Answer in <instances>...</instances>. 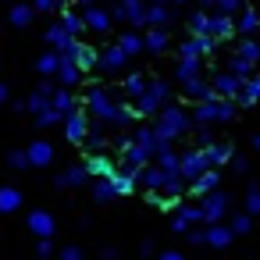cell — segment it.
<instances>
[{"mask_svg":"<svg viewBox=\"0 0 260 260\" xmlns=\"http://www.w3.org/2000/svg\"><path fill=\"white\" fill-rule=\"evenodd\" d=\"M82 104H86V111H89L96 121H104V125H118V128H132V125H136V107H132V104H121L107 86H89Z\"/></svg>","mask_w":260,"mask_h":260,"instance_id":"1","label":"cell"},{"mask_svg":"<svg viewBox=\"0 0 260 260\" xmlns=\"http://www.w3.org/2000/svg\"><path fill=\"white\" fill-rule=\"evenodd\" d=\"M153 128H157V139H160V150H168L178 136H185V132L192 128V114H189L182 104H164Z\"/></svg>","mask_w":260,"mask_h":260,"instance_id":"2","label":"cell"},{"mask_svg":"<svg viewBox=\"0 0 260 260\" xmlns=\"http://www.w3.org/2000/svg\"><path fill=\"white\" fill-rule=\"evenodd\" d=\"M203 171H210V160H207V150H185L182 153V168H178V175L185 178V185H192Z\"/></svg>","mask_w":260,"mask_h":260,"instance_id":"3","label":"cell"},{"mask_svg":"<svg viewBox=\"0 0 260 260\" xmlns=\"http://www.w3.org/2000/svg\"><path fill=\"white\" fill-rule=\"evenodd\" d=\"M200 210H203V224H207V228H210V224H221V217L228 214V196H224L221 189H214L210 196L200 200Z\"/></svg>","mask_w":260,"mask_h":260,"instance_id":"4","label":"cell"},{"mask_svg":"<svg viewBox=\"0 0 260 260\" xmlns=\"http://www.w3.org/2000/svg\"><path fill=\"white\" fill-rule=\"evenodd\" d=\"M242 86H246V79H239V75H232V72H217V75H214V93H217L221 100H235V104H239Z\"/></svg>","mask_w":260,"mask_h":260,"instance_id":"5","label":"cell"},{"mask_svg":"<svg viewBox=\"0 0 260 260\" xmlns=\"http://www.w3.org/2000/svg\"><path fill=\"white\" fill-rule=\"evenodd\" d=\"M192 224H203L200 203H178V207H175V217H171V228H175V232H189Z\"/></svg>","mask_w":260,"mask_h":260,"instance_id":"6","label":"cell"},{"mask_svg":"<svg viewBox=\"0 0 260 260\" xmlns=\"http://www.w3.org/2000/svg\"><path fill=\"white\" fill-rule=\"evenodd\" d=\"M43 40H47V47H54V50H57V54H64V57H72V50L79 47V40H72V36L64 32V25H61V22L47 25V36H43Z\"/></svg>","mask_w":260,"mask_h":260,"instance_id":"7","label":"cell"},{"mask_svg":"<svg viewBox=\"0 0 260 260\" xmlns=\"http://www.w3.org/2000/svg\"><path fill=\"white\" fill-rule=\"evenodd\" d=\"M214 121H224V118H221V96H217V100H203V104L192 107V125H196V128H210Z\"/></svg>","mask_w":260,"mask_h":260,"instance_id":"8","label":"cell"},{"mask_svg":"<svg viewBox=\"0 0 260 260\" xmlns=\"http://www.w3.org/2000/svg\"><path fill=\"white\" fill-rule=\"evenodd\" d=\"M64 136H68V143L82 146V143H86V136H89V118H86L82 111H72V114L64 118Z\"/></svg>","mask_w":260,"mask_h":260,"instance_id":"9","label":"cell"},{"mask_svg":"<svg viewBox=\"0 0 260 260\" xmlns=\"http://www.w3.org/2000/svg\"><path fill=\"white\" fill-rule=\"evenodd\" d=\"M150 160H153V157H150V153H146L143 146L128 143V150L121 153V171H128V175H136V178H139V171H143V168H146Z\"/></svg>","mask_w":260,"mask_h":260,"instance_id":"10","label":"cell"},{"mask_svg":"<svg viewBox=\"0 0 260 260\" xmlns=\"http://www.w3.org/2000/svg\"><path fill=\"white\" fill-rule=\"evenodd\" d=\"M125 64H128V54H125L118 43L100 50V61H96V68H100V72H121Z\"/></svg>","mask_w":260,"mask_h":260,"instance_id":"11","label":"cell"},{"mask_svg":"<svg viewBox=\"0 0 260 260\" xmlns=\"http://www.w3.org/2000/svg\"><path fill=\"white\" fill-rule=\"evenodd\" d=\"M210 40H228L235 36V18L232 15H221V11H210V29H207Z\"/></svg>","mask_w":260,"mask_h":260,"instance_id":"12","label":"cell"},{"mask_svg":"<svg viewBox=\"0 0 260 260\" xmlns=\"http://www.w3.org/2000/svg\"><path fill=\"white\" fill-rule=\"evenodd\" d=\"M132 143H136V146H143L150 157H157V153H160V139H157V128H153V125H136Z\"/></svg>","mask_w":260,"mask_h":260,"instance_id":"13","label":"cell"},{"mask_svg":"<svg viewBox=\"0 0 260 260\" xmlns=\"http://www.w3.org/2000/svg\"><path fill=\"white\" fill-rule=\"evenodd\" d=\"M136 182H139V189H146V192H153V196H157V192L164 189L168 175H164V171H160L157 164H146V168L139 171V178H136Z\"/></svg>","mask_w":260,"mask_h":260,"instance_id":"14","label":"cell"},{"mask_svg":"<svg viewBox=\"0 0 260 260\" xmlns=\"http://www.w3.org/2000/svg\"><path fill=\"white\" fill-rule=\"evenodd\" d=\"M82 18H86V29H93V32H111V25H114V18H111V11L107 8H89V11H82Z\"/></svg>","mask_w":260,"mask_h":260,"instance_id":"15","label":"cell"},{"mask_svg":"<svg viewBox=\"0 0 260 260\" xmlns=\"http://www.w3.org/2000/svg\"><path fill=\"white\" fill-rule=\"evenodd\" d=\"M182 93H185L189 100H196V104H203V100H217L214 82H207V79H192V82H185V86H182Z\"/></svg>","mask_w":260,"mask_h":260,"instance_id":"16","label":"cell"},{"mask_svg":"<svg viewBox=\"0 0 260 260\" xmlns=\"http://www.w3.org/2000/svg\"><path fill=\"white\" fill-rule=\"evenodd\" d=\"M25 153H29V164H32V168H50V164H54V146H50L47 139H36Z\"/></svg>","mask_w":260,"mask_h":260,"instance_id":"17","label":"cell"},{"mask_svg":"<svg viewBox=\"0 0 260 260\" xmlns=\"http://www.w3.org/2000/svg\"><path fill=\"white\" fill-rule=\"evenodd\" d=\"M54 228H57V221H54L47 210H32V214H29V232H32V235L50 239V235H54Z\"/></svg>","mask_w":260,"mask_h":260,"instance_id":"18","label":"cell"},{"mask_svg":"<svg viewBox=\"0 0 260 260\" xmlns=\"http://www.w3.org/2000/svg\"><path fill=\"white\" fill-rule=\"evenodd\" d=\"M118 4L125 8V22L132 29H143L146 25V0H118Z\"/></svg>","mask_w":260,"mask_h":260,"instance_id":"19","label":"cell"},{"mask_svg":"<svg viewBox=\"0 0 260 260\" xmlns=\"http://www.w3.org/2000/svg\"><path fill=\"white\" fill-rule=\"evenodd\" d=\"M57 18H61V25H64V32H68L72 40H79V36L86 32V18H82V11H75V8H64Z\"/></svg>","mask_w":260,"mask_h":260,"instance_id":"20","label":"cell"},{"mask_svg":"<svg viewBox=\"0 0 260 260\" xmlns=\"http://www.w3.org/2000/svg\"><path fill=\"white\" fill-rule=\"evenodd\" d=\"M72 61H75V64H79V72L86 75V72H93V68H96V61H100V54H96L93 47H86V43L79 40V47L72 50Z\"/></svg>","mask_w":260,"mask_h":260,"instance_id":"21","label":"cell"},{"mask_svg":"<svg viewBox=\"0 0 260 260\" xmlns=\"http://www.w3.org/2000/svg\"><path fill=\"white\" fill-rule=\"evenodd\" d=\"M86 168H89V175L93 178H111L114 171H118V164L107 157V153H96V157H86Z\"/></svg>","mask_w":260,"mask_h":260,"instance_id":"22","label":"cell"},{"mask_svg":"<svg viewBox=\"0 0 260 260\" xmlns=\"http://www.w3.org/2000/svg\"><path fill=\"white\" fill-rule=\"evenodd\" d=\"M217 182H221V175H217V168H210V171H203V175H200V178L189 185V192L203 200V196H210V192L217 189Z\"/></svg>","mask_w":260,"mask_h":260,"instance_id":"23","label":"cell"},{"mask_svg":"<svg viewBox=\"0 0 260 260\" xmlns=\"http://www.w3.org/2000/svg\"><path fill=\"white\" fill-rule=\"evenodd\" d=\"M57 79H61V86H64V89H75V86L82 82V72H79V64H75L72 57H64V54H61V72H57Z\"/></svg>","mask_w":260,"mask_h":260,"instance_id":"24","label":"cell"},{"mask_svg":"<svg viewBox=\"0 0 260 260\" xmlns=\"http://www.w3.org/2000/svg\"><path fill=\"white\" fill-rule=\"evenodd\" d=\"M15 210H22V189L0 185V214H15Z\"/></svg>","mask_w":260,"mask_h":260,"instance_id":"25","label":"cell"},{"mask_svg":"<svg viewBox=\"0 0 260 260\" xmlns=\"http://www.w3.org/2000/svg\"><path fill=\"white\" fill-rule=\"evenodd\" d=\"M171 22V8L168 4H146V25L150 29H168Z\"/></svg>","mask_w":260,"mask_h":260,"instance_id":"26","label":"cell"},{"mask_svg":"<svg viewBox=\"0 0 260 260\" xmlns=\"http://www.w3.org/2000/svg\"><path fill=\"white\" fill-rule=\"evenodd\" d=\"M256 29H260V15H256L253 8H246V11L239 15V22H235V32H239L242 40H253Z\"/></svg>","mask_w":260,"mask_h":260,"instance_id":"27","label":"cell"},{"mask_svg":"<svg viewBox=\"0 0 260 260\" xmlns=\"http://www.w3.org/2000/svg\"><path fill=\"white\" fill-rule=\"evenodd\" d=\"M132 107H136V114H139V118H150V114H160L164 100H160V96H153V93H150V86H146V93H143Z\"/></svg>","mask_w":260,"mask_h":260,"instance_id":"28","label":"cell"},{"mask_svg":"<svg viewBox=\"0 0 260 260\" xmlns=\"http://www.w3.org/2000/svg\"><path fill=\"white\" fill-rule=\"evenodd\" d=\"M153 164H157V168L171 178V175H178V168H182V153H175V150L168 146V150H160V153L153 157Z\"/></svg>","mask_w":260,"mask_h":260,"instance_id":"29","label":"cell"},{"mask_svg":"<svg viewBox=\"0 0 260 260\" xmlns=\"http://www.w3.org/2000/svg\"><path fill=\"white\" fill-rule=\"evenodd\" d=\"M200 72H203V57L178 61V68H175V75H178V82H182V86H185V82H192V79H200Z\"/></svg>","mask_w":260,"mask_h":260,"instance_id":"30","label":"cell"},{"mask_svg":"<svg viewBox=\"0 0 260 260\" xmlns=\"http://www.w3.org/2000/svg\"><path fill=\"white\" fill-rule=\"evenodd\" d=\"M232 239H235V232L228 224H210L207 228V246H214V249H224Z\"/></svg>","mask_w":260,"mask_h":260,"instance_id":"31","label":"cell"},{"mask_svg":"<svg viewBox=\"0 0 260 260\" xmlns=\"http://www.w3.org/2000/svg\"><path fill=\"white\" fill-rule=\"evenodd\" d=\"M32 15H36L32 4H15V8L8 11V22H11L15 29H25V25H32Z\"/></svg>","mask_w":260,"mask_h":260,"instance_id":"32","label":"cell"},{"mask_svg":"<svg viewBox=\"0 0 260 260\" xmlns=\"http://www.w3.org/2000/svg\"><path fill=\"white\" fill-rule=\"evenodd\" d=\"M50 107H54V111H61L64 118H68L72 111H79V107H75V96H72V89H64V86H61V89H54V96H50Z\"/></svg>","mask_w":260,"mask_h":260,"instance_id":"33","label":"cell"},{"mask_svg":"<svg viewBox=\"0 0 260 260\" xmlns=\"http://www.w3.org/2000/svg\"><path fill=\"white\" fill-rule=\"evenodd\" d=\"M232 146L228 143H210L207 146V160H210V168H221V164H232Z\"/></svg>","mask_w":260,"mask_h":260,"instance_id":"34","label":"cell"},{"mask_svg":"<svg viewBox=\"0 0 260 260\" xmlns=\"http://www.w3.org/2000/svg\"><path fill=\"white\" fill-rule=\"evenodd\" d=\"M93 175H89V168L86 164H75V168H68L64 175H57V185H86Z\"/></svg>","mask_w":260,"mask_h":260,"instance_id":"35","label":"cell"},{"mask_svg":"<svg viewBox=\"0 0 260 260\" xmlns=\"http://www.w3.org/2000/svg\"><path fill=\"white\" fill-rule=\"evenodd\" d=\"M111 185H114V192H118V196H132L139 182H136V175H128V171H121V168H118V171L111 175Z\"/></svg>","mask_w":260,"mask_h":260,"instance_id":"36","label":"cell"},{"mask_svg":"<svg viewBox=\"0 0 260 260\" xmlns=\"http://www.w3.org/2000/svg\"><path fill=\"white\" fill-rule=\"evenodd\" d=\"M143 40H146V50L150 54H164L168 50V29H146Z\"/></svg>","mask_w":260,"mask_h":260,"instance_id":"37","label":"cell"},{"mask_svg":"<svg viewBox=\"0 0 260 260\" xmlns=\"http://www.w3.org/2000/svg\"><path fill=\"white\" fill-rule=\"evenodd\" d=\"M36 72H40V75H47V79H50V75H57V72H61V54H57V50H47V54L36 61Z\"/></svg>","mask_w":260,"mask_h":260,"instance_id":"38","label":"cell"},{"mask_svg":"<svg viewBox=\"0 0 260 260\" xmlns=\"http://www.w3.org/2000/svg\"><path fill=\"white\" fill-rule=\"evenodd\" d=\"M146 86H150V79H146L143 72H136V75L125 79V96H128V100H139V96L146 93Z\"/></svg>","mask_w":260,"mask_h":260,"instance_id":"39","label":"cell"},{"mask_svg":"<svg viewBox=\"0 0 260 260\" xmlns=\"http://www.w3.org/2000/svg\"><path fill=\"white\" fill-rule=\"evenodd\" d=\"M118 47H121L128 57H136V54H143V50H146V40H143L139 32H125V36L118 40Z\"/></svg>","mask_w":260,"mask_h":260,"instance_id":"40","label":"cell"},{"mask_svg":"<svg viewBox=\"0 0 260 260\" xmlns=\"http://www.w3.org/2000/svg\"><path fill=\"white\" fill-rule=\"evenodd\" d=\"M256 100H260V75H249V79H246V86H242V96H239V104L253 107Z\"/></svg>","mask_w":260,"mask_h":260,"instance_id":"41","label":"cell"},{"mask_svg":"<svg viewBox=\"0 0 260 260\" xmlns=\"http://www.w3.org/2000/svg\"><path fill=\"white\" fill-rule=\"evenodd\" d=\"M118 192H114V185H111V178H96L93 182V200L96 203H111Z\"/></svg>","mask_w":260,"mask_h":260,"instance_id":"42","label":"cell"},{"mask_svg":"<svg viewBox=\"0 0 260 260\" xmlns=\"http://www.w3.org/2000/svg\"><path fill=\"white\" fill-rule=\"evenodd\" d=\"M207 29H210V11H196L189 18V32L192 36H207Z\"/></svg>","mask_w":260,"mask_h":260,"instance_id":"43","label":"cell"},{"mask_svg":"<svg viewBox=\"0 0 260 260\" xmlns=\"http://www.w3.org/2000/svg\"><path fill=\"white\" fill-rule=\"evenodd\" d=\"M235 54H239L242 61H249V64H256V61H260V43H256V40H242Z\"/></svg>","mask_w":260,"mask_h":260,"instance_id":"44","label":"cell"},{"mask_svg":"<svg viewBox=\"0 0 260 260\" xmlns=\"http://www.w3.org/2000/svg\"><path fill=\"white\" fill-rule=\"evenodd\" d=\"M228 72H232V75H239V79H249V75H253V64H249V61H242L239 54H232V61H228Z\"/></svg>","mask_w":260,"mask_h":260,"instance_id":"45","label":"cell"},{"mask_svg":"<svg viewBox=\"0 0 260 260\" xmlns=\"http://www.w3.org/2000/svg\"><path fill=\"white\" fill-rule=\"evenodd\" d=\"M150 93L160 96L164 104H171V82H164V79H150Z\"/></svg>","mask_w":260,"mask_h":260,"instance_id":"46","label":"cell"},{"mask_svg":"<svg viewBox=\"0 0 260 260\" xmlns=\"http://www.w3.org/2000/svg\"><path fill=\"white\" fill-rule=\"evenodd\" d=\"M57 121H64V114L54 111V107H47L43 114H36V125H40V128H50V125H57Z\"/></svg>","mask_w":260,"mask_h":260,"instance_id":"47","label":"cell"},{"mask_svg":"<svg viewBox=\"0 0 260 260\" xmlns=\"http://www.w3.org/2000/svg\"><path fill=\"white\" fill-rule=\"evenodd\" d=\"M32 8H36L40 15H61V11H64L61 0H32Z\"/></svg>","mask_w":260,"mask_h":260,"instance_id":"48","label":"cell"},{"mask_svg":"<svg viewBox=\"0 0 260 260\" xmlns=\"http://www.w3.org/2000/svg\"><path fill=\"white\" fill-rule=\"evenodd\" d=\"M217 11L221 15H242L246 11V0H217Z\"/></svg>","mask_w":260,"mask_h":260,"instance_id":"49","label":"cell"},{"mask_svg":"<svg viewBox=\"0 0 260 260\" xmlns=\"http://www.w3.org/2000/svg\"><path fill=\"white\" fill-rule=\"evenodd\" d=\"M8 164H11L15 171H25V168H32V164H29V153H25V150H11V153H8Z\"/></svg>","mask_w":260,"mask_h":260,"instance_id":"50","label":"cell"},{"mask_svg":"<svg viewBox=\"0 0 260 260\" xmlns=\"http://www.w3.org/2000/svg\"><path fill=\"white\" fill-rule=\"evenodd\" d=\"M246 214H249V217L260 214V185H253V189L246 192Z\"/></svg>","mask_w":260,"mask_h":260,"instance_id":"51","label":"cell"},{"mask_svg":"<svg viewBox=\"0 0 260 260\" xmlns=\"http://www.w3.org/2000/svg\"><path fill=\"white\" fill-rule=\"evenodd\" d=\"M228 228H232L235 235H246V232L253 228V217H249V214H239V217H232V224H228Z\"/></svg>","mask_w":260,"mask_h":260,"instance_id":"52","label":"cell"},{"mask_svg":"<svg viewBox=\"0 0 260 260\" xmlns=\"http://www.w3.org/2000/svg\"><path fill=\"white\" fill-rule=\"evenodd\" d=\"M185 235H189V242H196V246H203V242H207V228H189Z\"/></svg>","mask_w":260,"mask_h":260,"instance_id":"53","label":"cell"},{"mask_svg":"<svg viewBox=\"0 0 260 260\" xmlns=\"http://www.w3.org/2000/svg\"><path fill=\"white\" fill-rule=\"evenodd\" d=\"M50 253H54V246H50V239H40V242H36V256H43V260H47Z\"/></svg>","mask_w":260,"mask_h":260,"instance_id":"54","label":"cell"},{"mask_svg":"<svg viewBox=\"0 0 260 260\" xmlns=\"http://www.w3.org/2000/svg\"><path fill=\"white\" fill-rule=\"evenodd\" d=\"M61 260H82V249L79 246H64L61 249Z\"/></svg>","mask_w":260,"mask_h":260,"instance_id":"55","label":"cell"},{"mask_svg":"<svg viewBox=\"0 0 260 260\" xmlns=\"http://www.w3.org/2000/svg\"><path fill=\"white\" fill-rule=\"evenodd\" d=\"M157 260H185V256H182V253H178V249H164V253H160V256H157Z\"/></svg>","mask_w":260,"mask_h":260,"instance_id":"56","label":"cell"},{"mask_svg":"<svg viewBox=\"0 0 260 260\" xmlns=\"http://www.w3.org/2000/svg\"><path fill=\"white\" fill-rule=\"evenodd\" d=\"M89 8H96V0H75V11H89Z\"/></svg>","mask_w":260,"mask_h":260,"instance_id":"57","label":"cell"},{"mask_svg":"<svg viewBox=\"0 0 260 260\" xmlns=\"http://www.w3.org/2000/svg\"><path fill=\"white\" fill-rule=\"evenodd\" d=\"M8 100H11V93H8V86H4V82H0V104H8Z\"/></svg>","mask_w":260,"mask_h":260,"instance_id":"58","label":"cell"},{"mask_svg":"<svg viewBox=\"0 0 260 260\" xmlns=\"http://www.w3.org/2000/svg\"><path fill=\"white\" fill-rule=\"evenodd\" d=\"M146 4H168V0H146Z\"/></svg>","mask_w":260,"mask_h":260,"instance_id":"59","label":"cell"},{"mask_svg":"<svg viewBox=\"0 0 260 260\" xmlns=\"http://www.w3.org/2000/svg\"><path fill=\"white\" fill-rule=\"evenodd\" d=\"M253 146H256V150H260V136H256V139H253Z\"/></svg>","mask_w":260,"mask_h":260,"instance_id":"60","label":"cell"},{"mask_svg":"<svg viewBox=\"0 0 260 260\" xmlns=\"http://www.w3.org/2000/svg\"><path fill=\"white\" fill-rule=\"evenodd\" d=\"M171 4H185V0H171Z\"/></svg>","mask_w":260,"mask_h":260,"instance_id":"61","label":"cell"},{"mask_svg":"<svg viewBox=\"0 0 260 260\" xmlns=\"http://www.w3.org/2000/svg\"><path fill=\"white\" fill-rule=\"evenodd\" d=\"M107 4H118V0H107Z\"/></svg>","mask_w":260,"mask_h":260,"instance_id":"62","label":"cell"}]
</instances>
